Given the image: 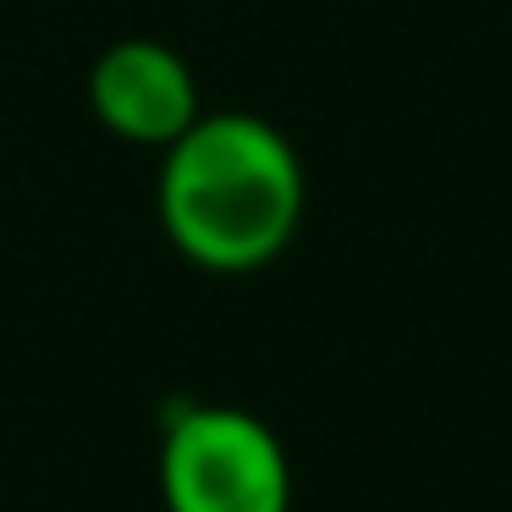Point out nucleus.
<instances>
[{
  "mask_svg": "<svg viewBox=\"0 0 512 512\" xmlns=\"http://www.w3.org/2000/svg\"><path fill=\"white\" fill-rule=\"evenodd\" d=\"M298 149L248 111L199 116L160 166V226L182 259L221 276L259 270L298 237L303 221Z\"/></svg>",
  "mask_w": 512,
  "mask_h": 512,
  "instance_id": "f257e3e1",
  "label": "nucleus"
},
{
  "mask_svg": "<svg viewBox=\"0 0 512 512\" xmlns=\"http://www.w3.org/2000/svg\"><path fill=\"white\" fill-rule=\"evenodd\" d=\"M166 512H292V463L281 435L248 408H177L160 441Z\"/></svg>",
  "mask_w": 512,
  "mask_h": 512,
  "instance_id": "f03ea898",
  "label": "nucleus"
},
{
  "mask_svg": "<svg viewBox=\"0 0 512 512\" xmlns=\"http://www.w3.org/2000/svg\"><path fill=\"white\" fill-rule=\"evenodd\" d=\"M89 105L127 144H177L199 122V89L188 61L155 39H122L89 72Z\"/></svg>",
  "mask_w": 512,
  "mask_h": 512,
  "instance_id": "7ed1b4c3",
  "label": "nucleus"
}]
</instances>
